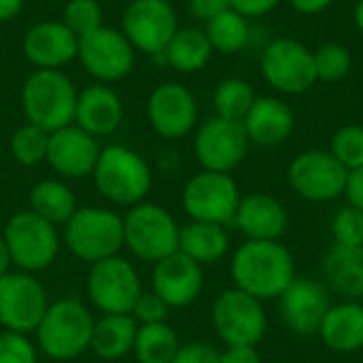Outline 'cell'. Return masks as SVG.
Here are the masks:
<instances>
[{
	"instance_id": "cell-50",
	"label": "cell",
	"mask_w": 363,
	"mask_h": 363,
	"mask_svg": "<svg viewBox=\"0 0 363 363\" xmlns=\"http://www.w3.org/2000/svg\"><path fill=\"white\" fill-rule=\"evenodd\" d=\"M117 2H125V4H128V2H132V0H117Z\"/></svg>"
},
{
	"instance_id": "cell-48",
	"label": "cell",
	"mask_w": 363,
	"mask_h": 363,
	"mask_svg": "<svg viewBox=\"0 0 363 363\" xmlns=\"http://www.w3.org/2000/svg\"><path fill=\"white\" fill-rule=\"evenodd\" d=\"M11 255H9V249H6V245H4V240H2V236H0V277H4L6 272H11Z\"/></svg>"
},
{
	"instance_id": "cell-24",
	"label": "cell",
	"mask_w": 363,
	"mask_h": 363,
	"mask_svg": "<svg viewBox=\"0 0 363 363\" xmlns=\"http://www.w3.org/2000/svg\"><path fill=\"white\" fill-rule=\"evenodd\" d=\"M251 143L259 147H279L296 130V115L291 106L277 96H257L242 119Z\"/></svg>"
},
{
	"instance_id": "cell-20",
	"label": "cell",
	"mask_w": 363,
	"mask_h": 363,
	"mask_svg": "<svg viewBox=\"0 0 363 363\" xmlns=\"http://www.w3.org/2000/svg\"><path fill=\"white\" fill-rule=\"evenodd\" d=\"M21 51L34 70H62L77 60L79 36L62 19H45L26 30Z\"/></svg>"
},
{
	"instance_id": "cell-36",
	"label": "cell",
	"mask_w": 363,
	"mask_h": 363,
	"mask_svg": "<svg viewBox=\"0 0 363 363\" xmlns=\"http://www.w3.org/2000/svg\"><path fill=\"white\" fill-rule=\"evenodd\" d=\"M330 153L351 172L363 166V125L347 123L338 128L330 143Z\"/></svg>"
},
{
	"instance_id": "cell-2",
	"label": "cell",
	"mask_w": 363,
	"mask_h": 363,
	"mask_svg": "<svg viewBox=\"0 0 363 363\" xmlns=\"http://www.w3.org/2000/svg\"><path fill=\"white\" fill-rule=\"evenodd\" d=\"M91 181L108 204L132 208L147 200L153 187V168L132 147L108 145L100 151Z\"/></svg>"
},
{
	"instance_id": "cell-39",
	"label": "cell",
	"mask_w": 363,
	"mask_h": 363,
	"mask_svg": "<svg viewBox=\"0 0 363 363\" xmlns=\"http://www.w3.org/2000/svg\"><path fill=\"white\" fill-rule=\"evenodd\" d=\"M0 363H38V349L28 334L0 332Z\"/></svg>"
},
{
	"instance_id": "cell-9",
	"label": "cell",
	"mask_w": 363,
	"mask_h": 363,
	"mask_svg": "<svg viewBox=\"0 0 363 363\" xmlns=\"http://www.w3.org/2000/svg\"><path fill=\"white\" fill-rule=\"evenodd\" d=\"M85 291L91 306L102 315H130L143 294V281L130 259L113 255L89 266Z\"/></svg>"
},
{
	"instance_id": "cell-37",
	"label": "cell",
	"mask_w": 363,
	"mask_h": 363,
	"mask_svg": "<svg viewBox=\"0 0 363 363\" xmlns=\"http://www.w3.org/2000/svg\"><path fill=\"white\" fill-rule=\"evenodd\" d=\"M62 21L77 36H83L104 23V11L98 0H66Z\"/></svg>"
},
{
	"instance_id": "cell-10",
	"label": "cell",
	"mask_w": 363,
	"mask_h": 363,
	"mask_svg": "<svg viewBox=\"0 0 363 363\" xmlns=\"http://www.w3.org/2000/svg\"><path fill=\"white\" fill-rule=\"evenodd\" d=\"M240 187L228 172L200 170L187 179L181 191V206L189 221L230 225L240 204Z\"/></svg>"
},
{
	"instance_id": "cell-22",
	"label": "cell",
	"mask_w": 363,
	"mask_h": 363,
	"mask_svg": "<svg viewBox=\"0 0 363 363\" xmlns=\"http://www.w3.org/2000/svg\"><path fill=\"white\" fill-rule=\"evenodd\" d=\"M232 223L245 240H281L289 228V213L277 196L253 191L240 198Z\"/></svg>"
},
{
	"instance_id": "cell-1",
	"label": "cell",
	"mask_w": 363,
	"mask_h": 363,
	"mask_svg": "<svg viewBox=\"0 0 363 363\" xmlns=\"http://www.w3.org/2000/svg\"><path fill=\"white\" fill-rule=\"evenodd\" d=\"M234 287L266 302L279 296L298 277L294 253L281 240H245L232 255Z\"/></svg>"
},
{
	"instance_id": "cell-13",
	"label": "cell",
	"mask_w": 363,
	"mask_h": 363,
	"mask_svg": "<svg viewBox=\"0 0 363 363\" xmlns=\"http://www.w3.org/2000/svg\"><path fill=\"white\" fill-rule=\"evenodd\" d=\"M349 170L330 149H308L296 155L287 168L289 187L308 202H334L345 196Z\"/></svg>"
},
{
	"instance_id": "cell-32",
	"label": "cell",
	"mask_w": 363,
	"mask_h": 363,
	"mask_svg": "<svg viewBox=\"0 0 363 363\" xmlns=\"http://www.w3.org/2000/svg\"><path fill=\"white\" fill-rule=\"evenodd\" d=\"M204 32H206V38H208L213 51L223 53V55H234V53L242 51L251 36L249 19L232 9H228L221 15L206 21Z\"/></svg>"
},
{
	"instance_id": "cell-34",
	"label": "cell",
	"mask_w": 363,
	"mask_h": 363,
	"mask_svg": "<svg viewBox=\"0 0 363 363\" xmlns=\"http://www.w3.org/2000/svg\"><path fill=\"white\" fill-rule=\"evenodd\" d=\"M47 147H49V132L28 121L19 125L9 140L11 157L28 168L38 166L47 160Z\"/></svg>"
},
{
	"instance_id": "cell-38",
	"label": "cell",
	"mask_w": 363,
	"mask_h": 363,
	"mask_svg": "<svg viewBox=\"0 0 363 363\" xmlns=\"http://www.w3.org/2000/svg\"><path fill=\"white\" fill-rule=\"evenodd\" d=\"M334 245L338 247H363V213L347 204L332 217L330 223Z\"/></svg>"
},
{
	"instance_id": "cell-19",
	"label": "cell",
	"mask_w": 363,
	"mask_h": 363,
	"mask_svg": "<svg viewBox=\"0 0 363 363\" xmlns=\"http://www.w3.org/2000/svg\"><path fill=\"white\" fill-rule=\"evenodd\" d=\"M100 143L79 125L70 123L49 134L47 160L49 168L66 181H79L91 177L100 157Z\"/></svg>"
},
{
	"instance_id": "cell-43",
	"label": "cell",
	"mask_w": 363,
	"mask_h": 363,
	"mask_svg": "<svg viewBox=\"0 0 363 363\" xmlns=\"http://www.w3.org/2000/svg\"><path fill=\"white\" fill-rule=\"evenodd\" d=\"M189 13L200 21H211L213 17L221 15L230 9V0H187Z\"/></svg>"
},
{
	"instance_id": "cell-27",
	"label": "cell",
	"mask_w": 363,
	"mask_h": 363,
	"mask_svg": "<svg viewBox=\"0 0 363 363\" xmlns=\"http://www.w3.org/2000/svg\"><path fill=\"white\" fill-rule=\"evenodd\" d=\"M179 251L204 268V266L221 262L228 255L230 234H228L225 225L204 223V221H187L185 225H181Z\"/></svg>"
},
{
	"instance_id": "cell-45",
	"label": "cell",
	"mask_w": 363,
	"mask_h": 363,
	"mask_svg": "<svg viewBox=\"0 0 363 363\" xmlns=\"http://www.w3.org/2000/svg\"><path fill=\"white\" fill-rule=\"evenodd\" d=\"M219 363H264L262 362V355L257 353L255 347H228L221 357Z\"/></svg>"
},
{
	"instance_id": "cell-26",
	"label": "cell",
	"mask_w": 363,
	"mask_h": 363,
	"mask_svg": "<svg viewBox=\"0 0 363 363\" xmlns=\"http://www.w3.org/2000/svg\"><path fill=\"white\" fill-rule=\"evenodd\" d=\"M321 342L334 353H357L363 349V302L340 300L330 306L317 332Z\"/></svg>"
},
{
	"instance_id": "cell-3",
	"label": "cell",
	"mask_w": 363,
	"mask_h": 363,
	"mask_svg": "<svg viewBox=\"0 0 363 363\" xmlns=\"http://www.w3.org/2000/svg\"><path fill=\"white\" fill-rule=\"evenodd\" d=\"M94 321L89 308L77 298L49 302L34 330V345L51 362H72L89 351Z\"/></svg>"
},
{
	"instance_id": "cell-40",
	"label": "cell",
	"mask_w": 363,
	"mask_h": 363,
	"mask_svg": "<svg viewBox=\"0 0 363 363\" xmlns=\"http://www.w3.org/2000/svg\"><path fill=\"white\" fill-rule=\"evenodd\" d=\"M132 319L138 323V325H151V323H166L168 315H170V306L157 296L153 294L151 289L145 291L138 296L134 308H132Z\"/></svg>"
},
{
	"instance_id": "cell-21",
	"label": "cell",
	"mask_w": 363,
	"mask_h": 363,
	"mask_svg": "<svg viewBox=\"0 0 363 363\" xmlns=\"http://www.w3.org/2000/svg\"><path fill=\"white\" fill-rule=\"evenodd\" d=\"M202 289L204 268L181 251L153 264L151 291L157 294L170 306V311L191 306L202 296Z\"/></svg>"
},
{
	"instance_id": "cell-42",
	"label": "cell",
	"mask_w": 363,
	"mask_h": 363,
	"mask_svg": "<svg viewBox=\"0 0 363 363\" xmlns=\"http://www.w3.org/2000/svg\"><path fill=\"white\" fill-rule=\"evenodd\" d=\"M281 2L283 0H230V9L247 19H255L272 13Z\"/></svg>"
},
{
	"instance_id": "cell-14",
	"label": "cell",
	"mask_w": 363,
	"mask_h": 363,
	"mask_svg": "<svg viewBox=\"0 0 363 363\" xmlns=\"http://www.w3.org/2000/svg\"><path fill=\"white\" fill-rule=\"evenodd\" d=\"M179 15L170 0H132L121 15V32L132 47L149 57H160L179 30Z\"/></svg>"
},
{
	"instance_id": "cell-44",
	"label": "cell",
	"mask_w": 363,
	"mask_h": 363,
	"mask_svg": "<svg viewBox=\"0 0 363 363\" xmlns=\"http://www.w3.org/2000/svg\"><path fill=\"white\" fill-rule=\"evenodd\" d=\"M345 198L351 206L363 213V166L357 170L349 172L347 187H345Z\"/></svg>"
},
{
	"instance_id": "cell-18",
	"label": "cell",
	"mask_w": 363,
	"mask_h": 363,
	"mask_svg": "<svg viewBox=\"0 0 363 363\" xmlns=\"http://www.w3.org/2000/svg\"><path fill=\"white\" fill-rule=\"evenodd\" d=\"M332 304V294L323 281L311 277H296L279 296L281 319L298 336H315Z\"/></svg>"
},
{
	"instance_id": "cell-35",
	"label": "cell",
	"mask_w": 363,
	"mask_h": 363,
	"mask_svg": "<svg viewBox=\"0 0 363 363\" xmlns=\"http://www.w3.org/2000/svg\"><path fill=\"white\" fill-rule=\"evenodd\" d=\"M317 81L338 83L349 77L353 68V55L342 43H323L313 51Z\"/></svg>"
},
{
	"instance_id": "cell-25",
	"label": "cell",
	"mask_w": 363,
	"mask_h": 363,
	"mask_svg": "<svg viewBox=\"0 0 363 363\" xmlns=\"http://www.w3.org/2000/svg\"><path fill=\"white\" fill-rule=\"evenodd\" d=\"M321 281L342 300H363V247L332 245L321 259Z\"/></svg>"
},
{
	"instance_id": "cell-29",
	"label": "cell",
	"mask_w": 363,
	"mask_h": 363,
	"mask_svg": "<svg viewBox=\"0 0 363 363\" xmlns=\"http://www.w3.org/2000/svg\"><path fill=\"white\" fill-rule=\"evenodd\" d=\"M213 47L206 38V32L200 28H179L177 34L170 38L164 53L155 60L164 62L177 72L194 74L208 66L213 57Z\"/></svg>"
},
{
	"instance_id": "cell-46",
	"label": "cell",
	"mask_w": 363,
	"mask_h": 363,
	"mask_svg": "<svg viewBox=\"0 0 363 363\" xmlns=\"http://www.w3.org/2000/svg\"><path fill=\"white\" fill-rule=\"evenodd\" d=\"M287 2L300 15H319L334 4V0H287Z\"/></svg>"
},
{
	"instance_id": "cell-23",
	"label": "cell",
	"mask_w": 363,
	"mask_h": 363,
	"mask_svg": "<svg viewBox=\"0 0 363 363\" xmlns=\"http://www.w3.org/2000/svg\"><path fill=\"white\" fill-rule=\"evenodd\" d=\"M123 115V102L111 85L94 83L77 96L74 125L96 138L113 136L121 128Z\"/></svg>"
},
{
	"instance_id": "cell-12",
	"label": "cell",
	"mask_w": 363,
	"mask_h": 363,
	"mask_svg": "<svg viewBox=\"0 0 363 363\" xmlns=\"http://www.w3.org/2000/svg\"><path fill=\"white\" fill-rule=\"evenodd\" d=\"M249 147L251 140L242 121L225 119L219 115L208 117L196 128L194 134V157L202 170L232 174V170L245 162Z\"/></svg>"
},
{
	"instance_id": "cell-5",
	"label": "cell",
	"mask_w": 363,
	"mask_h": 363,
	"mask_svg": "<svg viewBox=\"0 0 363 363\" xmlns=\"http://www.w3.org/2000/svg\"><path fill=\"white\" fill-rule=\"evenodd\" d=\"M62 228V242L72 257L89 266L123 249V215L108 206H79Z\"/></svg>"
},
{
	"instance_id": "cell-16",
	"label": "cell",
	"mask_w": 363,
	"mask_h": 363,
	"mask_svg": "<svg viewBox=\"0 0 363 363\" xmlns=\"http://www.w3.org/2000/svg\"><path fill=\"white\" fill-rule=\"evenodd\" d=\"M262 74L279 94H304L317 83L313 51L296 38H277L262 53Z\"/></svg>"
},
{
	"instance_id": "cell-47",
	"label": "cell",
	"mask_w": 363,
	"mask_h": 363,
	"mask_svg": "<svg viewBox=\"0 0 363 363\" xmlns=\"http://www.w3.org/2000/svg\"><path fill=\"white\" fill-rule=\"evenodd\" d=\"M26 0H0V23L13 21L23 11Z\"/></svg>"
},
{
	"instance_id": "cell-4",
	"label": "cell",
	"mask_w": 363,
	"mask_h": 363,
	"mask_svg": "<svg viewBox=\"0 0 363 363\" xmlns=\"http://www.w3.org/2000/svg\"><path fill=\"white\" fill-rule=\"evenodd\" d=\"M79 89L64 70H32L21 85V111L28 123L49 134L74 123Z\"/></svg>"
},
{
	"instance_id": "cell-8",
	"label": "cell",
	"mask_w": 363,
	"mask_h": 363,
	"mask_svg": "<svg viewBox=\"0 0 363 363\" xmlns=\"http://www.w3.org/2000/svg\"><path fill=\"white\" fill-rule=\"evenodd\" d=\"M211 323L225 347H257L266 336L268 315L262 300L230 287L215 298Z\"/></svg>"
},
{
	"instance_id": "cell-11",
	"label": "cell",
	"mask_w": 363,
	"mask_h": 363,
	"mask_svg": "<svg viewBox=\"0 0 363 363\" xmlns=\"http://www.w3.org/2000/svg\"><path fill=\"white\" fill-rule=\"evenodd\" d=\"M77 60L91 79L108 85L125 79L134 70L136 49L121 30L102 23L100 28L79 36Z\"/></svg>"
},
{
	"instance_id": "cell-17",
	"label": "cell",
	"mask_w": 363,
	"mask_h": 363,
	"mask_svg": "<svg viewBox=\"0 0 363 363\" xmlns=\"http://www.w3.org/2000/svg\"><path fill=\"white\" fill-rule=\"evenodd\" d=\"M147 121L164 140H181L198 125V100L183 83H160L147 98Z\"/></svg>"
},
{
	"instance_id": "cell-6",
	"label": "cell",
	"mask_w": 363,
	"mask_h": 363,
	"mask_svg": "<svg viewBox=\"0 0 363 363\" xmlns=\"http://www.w3.org/2000/svg\"><path fill=\"white\" fill-rule=\"evenodd\" d=\"M179 234V221L162 204L145 200L123 215V249L138 262L157 264L177 253Z\"/></svg>"
},
{
	"instance_id": "cell-49",
	"label": "cell",
	"mask_w": 363,
	"mask_h": 363,
	"mask_svg": "<svg viewBox=\"0 0 363 363\" xmlns=\"http://www.w3.org/2000/svg\"><path fill=\"white\" fill-rule=\"evenodd\" d=\"M353 21H355V28L363 34V0H357V4L353 9Z\"/></svg>"
},
{
	"instance_id": "cell-28",
	"label": "cell",
	"mask_w": 363,
	"mask_h": 363,
	"mask_svg": "<svg viewBox=\"0 0 363 363\" xmlns=\"http://www.w3.org/2000/svg\"><path fill=\"white\" fill-rule=\"evenodd\" d=\"M136 332L138 323L132 315H102L94 321L89 351L104 362L123 359L134 349Z\"/></svg>"
},
{
	"instance_id": "cell-15",
	"label": "cell",
	"mask_w": 363,
	"mask_h": 363,
	"mask_svg": "<svg viewBox=\"0 0 363 363\" xmlns=\"http://www.w3.org/2000/svg\"><path fill=\"white\" fill-rule=\"evenodd\" d=\"M47 306V289L36 274L11 270L0 277V325L6 332L34 334Z\"/></svg>"
},
{
	"instance_id": "cell-30",
	"label": "cell",
	"mask_w": 363,
	"mask_h": 363,
	"mask_svg": "<svg viewBox=\"0 0 363 363\" xmlns=\"http://www.w3.org/2000/svg\"><path fill=\"white\" fill-rule=\"evenodd\" d=\"M28 208L53 225H64L79 208L72 187L64 179H43L28 194Z\"/></svg>"
},
{
	"instance_id": "cell-7",
	"label": "cell",
	"mask_w": 363,
	"mask_h": 363,
	"mask_svg": "<svg viewBox=\"0 0 363 363\" xmlns=\"http://www.w3.org/2000/svg\"><path fill=\"white\" fill-rule=\"evenodd\" d=\"M0 236L9 249L11 264L30 274L51 268L62 249V234L57 232V225L38 217L30 208L11 215Z\"/></svg>"
},
{
	"instance_id": "cell-33",
	"label": "cell",
	"mask_w": 363,
	"mask_h": 363,
	"mask_svg": "<svg viewBox=\"0 0 363 363\" xmlns=\"http://www.w3.org/2000/svg\"><path fill=\"white\" fill-rule=\"evenodd\" d=\"M255 98L257 96L253 87L245 79L228 77L213 91V108H215V115L219 117L242 121L251 104L255 102Z\"/></svg>"
},
{
	"instance_id": "cell-31",
	"label": "cell",
	"mask_w": 363,
	"mask_h": 363,
	"mask_svg": "<svg viewBox=\"0 0 363 363\" xmlns=\"http://www.w3.org/2000/svg\"><path fill=\"white\" fill-rule=\"evenodd\" d=\"M181 342L172 325L166 323H151L138 325L136 340H134V357L138 363H170L174 359Z\"/></svg>"
},
{
	"instance_id": "cell-41",
	"label": "cell",
	"mask_w": 363,
	"mask_h": 363,
	"mask_svg": "<svg viewBox=\"0 0 363 363\" xmlns=\"http://www.w3.org/2000/svg\"><path fill=\"white\" fill-rule=\"evenodd\" d=\"M221 353L208 342H187L181 345L170 363H219Z\"/></svg>"
}]
</instances>
